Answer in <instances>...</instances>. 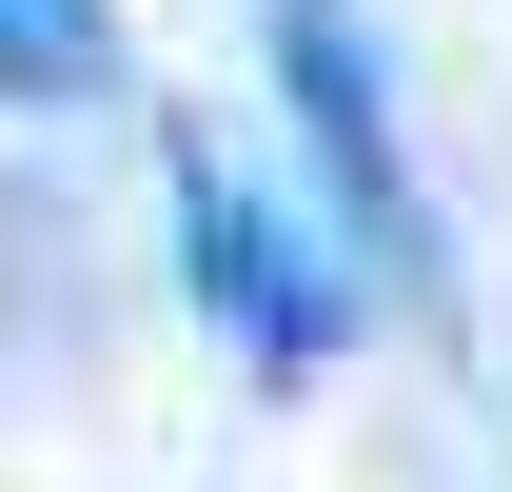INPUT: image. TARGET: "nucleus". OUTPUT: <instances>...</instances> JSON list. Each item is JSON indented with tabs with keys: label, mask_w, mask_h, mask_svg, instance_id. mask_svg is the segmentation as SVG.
Listing matches in <instances>:
<instances>
[{
	"label": "nucleus",
	"mask_w": 512,
	"mask_h": 492,
	"mask_svg": "<svg viewBox=\"0 0 512 492\" xmlns=\"http://www.w3.org/2000/svg\"><path fill=\"white\" fill-rule=\"evenodd\" d=\"M178 276H197V315H217L256 374H316L335 335H355V296L316 276V237H296L256 178H217V158H178Z\"/></svg>",
	"instance_id": "f03ea898"
},
{
	"label": "nucleus",
	"mask_w": 512,
	"mask_h": 492,
	"mask_svg": "<svg viewBox=\"0 0 512 492\" xmlns=\"http://www.w3.org/2000/svg\"><path fill=\"white\" fill-rule=\"evenodd\" d=\"M99 79H119L99 0H0V99H99Z\"/></svg>",
	"instance_id": "7ed1b4c3"
},
{
	"label": "nucleus",
	"mask_w": 512,
	"mask_h": 492,
	"mask_svg": "<svg viewBox=\"0 0 512 492\" xmlns=\"http://www.w3.org/2000/svg\"><path fill=\"white\" fill-rule=\"evenodd\" d=\"M276 99L316 138V197L355 217L375 296L453 315V237H434V197H414V138H394V79H375V40H355V0H276Z\"/></svg>",
	"instance_id": "f257e3e1"
}]
</instances>
